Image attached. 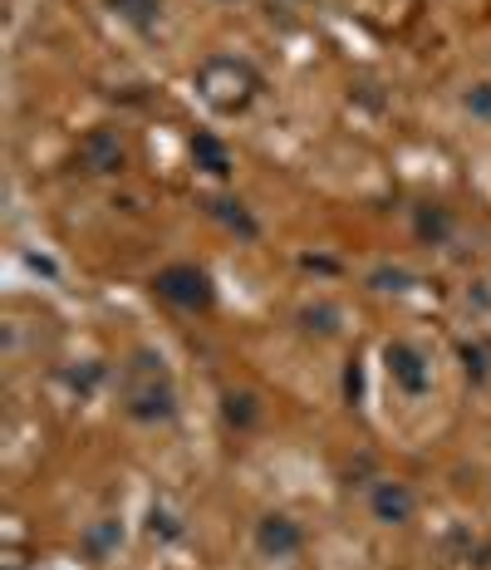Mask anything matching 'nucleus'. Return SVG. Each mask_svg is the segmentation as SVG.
I'll return each instance as SVG.
<instances>
[{"instance_id":"1","label":"nucleus","mask_w":491,"mask_h":570,"mask_svg":"<svg viewBox=\"0 0 491 570\" xmlns=\"http://www.w3.org/2000/svg\"><path fill=\"white\" fill-rule=\"evenodd\" d=\"M118 403L143 428H158L177 419V379L158 350H138L118 374Z\"/></svg>"},{"instance_id":"2","label":"nucleus","mask_w":491,"mask_h":570,"mask_svg":"<svg viewBox=\"0 0 491 570\" xmlns=\"http://www.w3.org/2000/svg\"><path fill=\"white\" fill-rule=\"evenodd\" d=\"M197 94L212 114H246L261 94V75L242 55H212L197 65Z\"/></svg>"},{"instance_id":"3","label":"nucleus","mask_w":491,"mask_h":570,"mask_svg":"<svg viewBox=\"0 0 491 570\" xmlns=\"http://www.w3.org/2000/svg\"><path fill=\"white\" fill-rule=\"evenodd\" d=\"M153 295H158L163 305H173V311L183 315H202L217 305V285L202 266H192V261H173V266H163L158 276H153Z\"/></svg>"},{"instance_id":"4","label":"nucleus","mask_w":491,"mask_h":570,"mask_svg":"<svg viewBox=\"0 0 491 570\" xmlns=\"http://www.w3.org/2000/svg\"><path fill=\"white\" fill-rule=\"evenodd\" d=\"M383 370H389L393 389L409 399H423L428 389H433V364H428V354L418 350L409 340H389L383 344Z\"/></svg>"},{"instance_id":"5","label":"nucleus","mask_w":491,"mask_h":570,"mask_svg":"<svg viewBox=\"0 0 491 570\" xmlns=\"http://www.w3.org/2000/svg\"><path fill=\"white\" fill-rule=\"evenodd\" d=\"M75 163L89 177H114L128 168V142L118 138V128H89L75 148Z\"/></svg>"},{"instance_id":"6","label":"nucleus","mask_w":491,"mask_h":570,"mask_svg":"<svg viewBox=\"0 0 491 570\" xmlns=\"http://www.w3.org/2000/svg\"><path fill=\"white\" fill-rule=\"evenodd\" d=\"M251 541H256V551L266 561H295L305 551V527L291 512H266L251 531Z\"/></svg>"},{"instance_id":"7","label":"nucleus","mask_w":491,"mask_h":570,"mask_svg":"<svg viewBox=\"0 0 491 570\" xmlns=\"http://www.w3.org/2000/svg\"><path fill=\"white\" fill-rule=\"evenodd\" d=\"M369 517L379 521V527H413L418 517V492L409 482L399 478H379L374 487H369Z\"/></svg>"},{"instance_id":"8","label":"nucleus","mask_w":491,"mask_h":570,"mask_svg":"<svg viewBox=\"0 0 491 570\" xmlns=\"http://www.w3.org/2000/svg\"><path fill=\"white\" fill-rule=\"evenodd\" d=\"M202 207H207L212 222H222L232 236H242V242H256L261 236V222L251 217V207L242 197H202Z\"/></svg>"},{"instance_id":"9","label":"nucleus","mask_w":491,"mask_h":570,"mask_svg":"<svg viewBox=\"0 0 491 570\" xmlns=\"http://www.w3.org/2000/svg\"><path fill=\"white\" fill-rule=\"evenodd\" d=\"M192 158H197V168L202 173H212V177H232V148L217 138V134H197L192 138Z\"/></svg>"},{"instance_id":"10","label":"nucleus","mask_w":491,"mask_h":570,"mask_svg":"<svg viewBox=\"0 0 491 570\" xmlns=\"http://www.w3.org/2000/svg\"><path fill=\"white\" fill-rule=\"evenodd\" d=\"M104 6H109L114 16L124 20V26H134L143 35H148L163 20V0H104Z\"/></svg>"},{"instance_id":"11","label":"nucleus","mask_w":491,"mask_h":570,"mask_svg":"<svg viewBox=\"0 0 491 570\" xmlns=\"http://www.w3.org/2000/svg\"><path fill=\"white\" fill-rule=\"evenodd\" d=\"M413 227H418V236H423V242L448 246V236H452V212L442 207V202H428V207H418Z\"/></svg>"},{"instance_id":"12","label":"nucleus","mask_w":491,"mask_h":570,"mask_svg":"<svg viewBox=\"0 0 491 570\" xmlns=\"http://www.w3.org/2000/svg\"><path fill=\"white\" fill-rule=\"evenodd\" d=\"M295 320H301V330H305V335H315V340H334V335H340V305H325V301H320V305H305V311L301 315H295Z\"/></svg>"},{"instance_id":"13","label":"nucleus","mask_w":491,"mask_h":570,"mask_svg":"<svg viewBox=\"0 0 491 570\" xmlns=\"http://www.w3.org/2000/svg\"><path fill=\"white\" fill-rule=\"evenodd\" d=\"M222 413H226V423L246 433V428H256V419H261V403H256V394H246V389H242V394H236V389H226V394H222Z\"/></svg>"},{"instance_id":"14","label":"nucleus","mask_w":491,"mask_h":570,"mask_svg":"<svg viewBox=\"0 0 491 570\" xmlns=\"http://www.w3.org/2000/svg\"><path fill=\"white\" fill-rule=\"evenodd\" d=\"M118 541H124V527H118V521H99V527L84 531V551H89V561H94V566L109 561V551H114Z\"/></svg>"},{"instance_id":"15","label":"nucleus","mask_w":491,"mask_h":570,"mask_svg":"<svg viewBox=\"0 0 491 570\" xmlns=\"http://www.w3.org/2000/svg\"><path fill=\"white\" fill-rule=\"evenodd\" d=\"M462 114L472 118V124L491 128V79H477V85L462 89Z\"/></svg>"},{"instance_id":"16","label":"nucleus","mask_w":491,"mask_h":570,"mask_svg":"<svg viewBox=\"0 0 491 570\" xmlns=\"http://www.w3.org/2000/svg\"><path fill=\"white\" fill-rule=\"evenodd\" d=\"M462 374L467 379H472V384H487V379H491V350H487V344H462Z\"/></svg>"},{"instance_id":"17","label":"nucleus","mask_w":491,"mask_h":570,"mask_svg":"<svg viewBox=\"0 0 491 570\" xmlns=\"http://www.w3.org/2000/svg\"><path fill=\"white\" fill-rule=\"evenodd\" d=\"M409 271H379L374 276V291H409Z\"/></svg>"},{"instance_id":"18","label":"nucleus","mask_w":491,"mask_h":570,"mask_svg":"<svg viewBox=\"0 0 491 570\" xmlns=\"http://www.w3.org/2000/svg\"><path fill=\"white\" fill-rule=\"evenodd\" d=\"M6 570H30V566H20V561H10V566H6Z\"/></svg>"},{"instance_id":"19","label":"nucleus","mask_w":491,"mask_h":570,"mask_svg":"<svg viewBox=\"0 0 491 570\" xmlns=\"http://www.w3.org/2000/svg\"><path fill=\"white\" fill-rule=\"evenodd\" d=\"M226 6H236V0H226Z\"/></svg>"}]
</instances>
